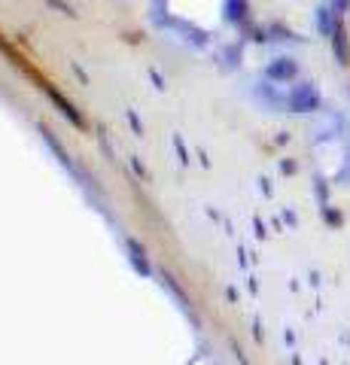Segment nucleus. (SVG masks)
Wrapping results in <instances>:
<instances>
[{
  "instance_id": "nucleus-1",
  "label": "nucleus",
  "mask_w": 350,
  "mask_h": 365,
  "mask_svg": "<svg viewBox=\"0 0 350 365\" xmlns=\"http://www.w3.org/2000/svg\"><path fill=\"white\" fill-rule=\"evenodd\" d=\"M332 49H335V58L338 64H350V40H347V28H344V21L338 19V25L332 31Z\"/></svg>"
},
{
  "instance_id": "nucleus-5",
  "label": "nucleus",
  "mask_w": 350,
  "mask_h": 365,
  "mask_svg": "<svg viewBox=\"0 0 350 365\" xmlns=\"http://www.w3.org/2000/svg\"><path fill=\"white\" fill-rule=\"evenodd\" d=\"M225 19L244 21L247 19V0H225Z\"/></svg>"
},
{
  "instance_id": "nucleus-2",
  "label": "nucleus",
  "mask_w": 350,
  "mask_h": 365,
  "mask_svg": "<svg viewBox=\"0 0 350 365\" xmlns=\"http://www.w3.org/2000/svg\"><path fill=\"white\" fill-rule=\"evenodd\" d=\"M289 104H292V110H314L317 107V91H314L311 86H299L296 91H292Z\"/></svg>"
},
{
  "instance_id": "nucleus-4",
  "label": "nucleus",
  "mask_w": 350,
  "mask_h": 365,
  "mask_svg": "<svg viewBox=\"0 0 350 365\" xmlns=\"http://www.w3.org/2000/svg\"><path fill=\"white\" fill-rule=\"evenodd\" d=\"M268 73L274 76V79H292L296 76V61H289V58H280L268 67Z\"/></svg>"
},
{
  "instance_id": "nucleus-6",
  "label": "nucleus",
  "mask_w": 350,
  "mask_h": 365,
  "mask_svg": "<svg viewBox=\"0 0 350 365\" xmlns=\"http://www.w3.org/2000/svg\"><path fill=\"white\" fill-rule=\"evenodd\" d=\"M347 9H350V0H332V13L335 16H344Z\"/></svg>"
},
{
  "instance_id": "nucleus-3",
  "label": "nucleus",
  "mask_w": 350,
  "mask_h": 365,
  "mask_svg": "<svg viewBox=\"0 0 350 365\" xmlns=\"http://www.w3.org/2000/svg\"><path fill=\"white\" fill-rule=\"evenodd\" d=\"M338 19H341V16H335V13H332V6H320V9H317V28H320V34L332 37V31H335V25H338Z\"/></svg>"
}]
</instances>
